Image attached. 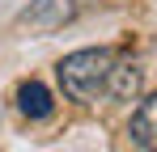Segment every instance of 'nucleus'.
<instances>
[{
    "label": "nucleus",
    "mask_w": 157,
    "mask_h": 152,
    "mask_svg": "<svg viewBox=\"0 0 157 152\" xmlns=\"http://www.w3.org/2000/svg\"><path fill=\"white\" fill-rule=\"evenodd\" d=\"M115 51L106 47H85V51H72L59 59V89L68 101H81V106H94V101L106 93V76L115 68Z\"/></svg>",
    "instance_id": "1"
},
{
    "label": "nucleus",
    "mask_w": 157,
    "mask_h": 152,
    "mask_svg": "<svg viewBox=\"0 0 157 152\" xmlns=\"http://www.w3.org/2000/svg\"><path fill=\"white\" fill-rule=\"evenodd\" d=\"M81 0H30V9H21V17L17 25H26V30H59V25H68L77 17Z\"/></svg>",
    "instance_id": "2"
},
{
    "label": "nucleus",
    "mask_w": 157,
    "mask_h": 152,
    "mask_svg": "<svg viewBox=\"0 0 157 152\" xmlns=\"http://www.w3.org/2000/svg\"><path fill=\"white\" fill-rule=\"evenodd\" d=\"M128 135H132V144L140 152H157V93H149V97L132 110Z\"/></svg>",
    "instance_id": "3"
},
{
    "label": "nucleus",
    "mask_w": 157,
    "mask_h": 152,
    "mask_svg": "<svg viewBox=\"0 0 157 152\" xmlns=\"http://www.w3.org/2000/svg\"><path fill=\"white\" fill-rule=\"evenodd\" d=\"M136 93H140V68L115 59V68H110V76H106V97L110 101H132Z\"/></svg>",
    "instance_id": "4"
},
{
    "label": "nucleus",
    "mask_w": 157,
    "mask_h": 152,
    "mask_svg": "<svg viewBox=\"0 0 157 152\" xmlns=\"http://www.w3.org/2000/svg\"><path fill=\"white\" fill-rule=\"evenodd\" d=\"M51 93H47V85L43 80H26L21 89H17V110L26 114V118H47L51 114Z\"/></svg>",
    "instance_id": "5"
}]
</instances>
